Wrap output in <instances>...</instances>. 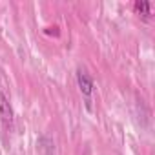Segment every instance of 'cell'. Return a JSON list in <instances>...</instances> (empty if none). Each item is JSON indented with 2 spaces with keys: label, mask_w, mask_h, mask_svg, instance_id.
I'll return each mask as SVG.
<instances>
[{
  "label": "cell",
  "mask_w": 155,
  "mask_h": 155,
  "mask_svg": "<svg viewBox=\"0 0 155 155\" xmlns=\"http://www.w3.org/2000/svg\"><path fill=\"white\" fill-rule=\"evenodd\" d=\"M0 120H2V124L8 131L13 128V110H11L9 99L6 97L4 91H0Z\"/></svg>",
  "instance_id": "7a4b0ae2"
},
{
  "label": "cell",
  "mask_w": 155,
  "mask_h": 155,
  "mask_svg": "<svg viewBox=\"0 0 155 155\" xmlns=\"http://www.w3.org/2000/svg\"><path fill=\"white\" fill-rule=\"evenodd\" d=\"M133 9L142 18H150V15H151V4L146 2V0H137V2L133 4Z\"/></svg>",
  "instance_id": "3957f363"
},
{
  "label": "cell",
  "mask_w": 155,
  "mask_h": 155,
  "mask_svg": "<svg viewBox=\"0 0 155 155\" xmlns=\"http://www.w3.org/2000/svg\"><path fill=\"white\" fill-rule=\"evenodd\" d=\"M77 84H79L81 93L86 97V106L88 110H91V95H93V81L91 77L84 71V69H77Z\"/></svg>",
  "instance_id": "6da1fadb"
}]
</instances>
